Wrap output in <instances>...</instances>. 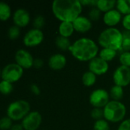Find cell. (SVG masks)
<instances>
[{
    "label": "cell",
    "instance_id": "6da1fadb",
    "mask_svg": "<svg viewBox=\"0 0 130 130\" xmlns=\"http://www.w3.org/2000/svg\"><path fill=\"white\" fill-rule=\"evenodd\" d=\"M84 6L79 0H54L51 11L60 22H74L82 14Z\"/></svg>",
    "mask_w": 130,
    "mask_h": 130
},
{
    "label": "cell",
    "instance_id": "7a4b0ae2",
    "mask_svg": "<svg viewBox=\"0 0 130 130\" xmlns=\"http://www.w3.org/2000/svg\"><path fill=\"white\" fill-rule=\"evenodd\" d=\"M100 47L97 42L87 37H81L72 42L69 52L77 60L82 62H89L98 56Z\"/></svg>",
    "mask_w": 130,
    "mask_h": 130
},
{
    "label": "cell",
    "instance_id": "3957f363",
    "mask_svg": "<svg viewBox=\"0 0 130 130\" xmlns=\"http://www.w3.org/2000/svg\"><path fill=\"white\" fill-rule=\"evenodd\" d=\"M123 40V30L118 27H106L98 34L97 42L100 48H110L120 52Z\"/></svg>",
    "mask_w": 130,
    "mask_h": 130
},
{
    "label": "cell",
    "instance_id": "277c9868",
    "mask_svg": "<svg viewBox=\"0 0 130 130\" xmlns=\"http://www.w3.org/2000/svg\"><path fill=\"white\" fill-rule=\"evenodd\" d=\"M103 119L110 123H120L126 119L127 108L122 101H110L103 108Z\"/></svg>",
    "mask_w": 130,
    "mask_h": 130
},
{
    "label": "cell",
    "instance_id": "5b68a950",
    "mask_svg": "<svg viewBox=\"0 0 130 130\" xmlns=\"http://www.w3.org/2000/svg\"><path fill=\"white\" fill-rule=\"evenodd\" d=\"M30 104L25 100H18L11 103L7 109L8 117L13 120H23L31 111Z\"/></svg>",
    "mask_w": 130,
    "mask_h": 130
},
{
    "label": "cell",
    "instance_id": "8992f818",
    "mask_svg": "<svg viewBox=\"0 0 130 130\" xmlns=\"http://www.w3.org/2000/svg\"><path fill=\"white\" fill-rule=\"evenodd\" d=\"M110 96L109 91L104 88L94 89L89 96V103L93 108H103L110 101Z\"/></svg>",
    "mask_w": 130,
    "mask_h": 130
},
{
    "label": "cell",
    "instance_id": "52a82bcc",
    "mask_svg": "<svg viewBox=\"0 0 130 130\" xmlns=\"http://www.w3.org/2000/svg\"><path fill=\"white\" fill-rule=\"evenodd\" d=\"M24 69L15 63H9L6 65L1 73L2 80L9 82L11 83L18 81L23 75Z\"/></svg>",
    "mask_w": 130,
    "mask_h": 130
},
{
    "label": "cell",
    "instance_id": "ba28073f",
    "mask_svg": "<svg viewBox=\"0 0 130 130\" xmlns=\"http://www.w3.org/2000/svg\"><path fill=\"white\" fill-rule=\"evenodd\" d=\"M113 82L115 85L126 88L130 85V68L124 66H118L112 75Z\"/></svg>",
    "mask_w": 130,
    "mask_h": 130
},
{
    "label": "cell",
    "instance_id": "9c48e42d",
    "mask_svg": "<svg viewBox=\"0 0 130 130\" xmlns=\"http://www.w3.org/2000/svg\"><path fill=\"white\" fill-rule=\"evenodd\" d=\"M44 39V32L40 29L32 28L24 36L23 42L26 46L33 47L40 45Z\"/></svg>",
    "mask_w": 130,
    "mask_h": 130
},
{
    "label": "cell",
    "instance_id": "30bf717a",
    "mask_svg": "<svg viewBox=\"0 0 130 130\" xmlns=\"http://www.w3.org/2000/svg\"><path fill=\"white\" fill-rule=\"evenodd\" d=\"M88 70L94 73L97 77L102 76L109 72L110 63L97 56L88 62Z\"/></svg>",
    "mask_w": 130,
    "mask_h": 130
},
{
    "label": "cell",
    "instance_id": "8fae6325",
    "mask_svg": "<svg viewBox=\"0 0 130 130\" xmlns=\"http://www.w3.org/2000/svg\"><path fill=\"white\" fill-rule=\"evenodd\" d=\"M42 123V116L38 111H31L23 120L21 125L25 130H37Z\"/></svg>",
    "mask_w": 130,
    "mask_h": 130
},
{
    "label": "cell",
    "instance_id": "7c38bea8",
    "mask_svg": "<svg viewBox=\"0 0 130 130\" xmlns=\"http://www.w3.org/2000/svg\"><path fill=\"white\" fill-rule=\"evenodd\" d=\"M123 17V14L116 8H113L103 14L102 21L107 27H116L121 24Z\"/></svg>",
    "mask_w": 130,
    "mask_h": 130
},
{
    "label": "cell",
    "instance_id": "4fadbf2b",
    "mask_svg": "<svg viewBox=\"0 0 130 130\" xmlns=\"http://www.w3.org/2000/svg\"><path fill=\"white\" fill-rule=\"evenodd\" d=\"M73 23L75 32L81 34L90 32L93 28V21L86 15L81 14L74 20Z\"/></svg>",
    "mask_w": 130,
    "mask_h": 130
},
{
    "label": "cell",
    "instance_id": "5bb4252c",
    "mask_svg": "<svg viewBox=\"0 0 130 130\" xmlns=\"http://www.w3.org/2000/svg\"><path fill=\"white\" fill-rule=\"evenodd\" d=\"M16 63L23 69H30L33 66L34 60L32 55L26 50L20 49L16 51L15 55Z\"/></svg>",
    "mask_w": 130,
    "mask_h": 130
},
{
    "label": "cell",
    "instance_id": "9a60e30c",
    "mask_svg": "<svg viewBox=\"0 0 130 130\" xmlns=\"http://www.w3.org/2000/svg\"><path fill=\"white\" fill-rule=\"evenodd\" d=\"M48 64L51 69L54 71H60L64 69L67 66V59L63 53H54L49 57Z\"/></svg>",
    "mask_w": 130,
    "mask_h": 130
},
{
    "label": "cell",
    "instance_id": "2e32d148",
    "mask_svg": "<svg viewBox=\"0 0 130 130\" xmlns=\"http://www.w3.org/2000/svg\"><path fill=\"white\" fill-rule=\"evenodd\" d=\"M31 17L29 12L25 8L17 9L13 14V21L15 25L18 27H25L30 22Z\"/></svg>",
    "mask_w": 130,
    "mask_h": 130
},
{
    "label": "cell",
    "instance_id": "e0dca14e",
    "mask_svg": "<svg viewBox=\"0 0 130 130\" xmlns=\"http://www.w3.org/2000/svg\"><path fill=\"white\" fill-rule=\"evenodd\" d=\"M57 30H58L59 36L66 38L71 37L75 33L74 27L72 22H60Z\"/></svg>",
    "mask_w": 130,
    "mask_h": 130
},
{
    "label": "cell",
    "instance_id": "ac0fdd59",
    "mask_svg": "<svg viewBox=\"0 0 130 130\" xmlns=\"http://www.w3.org/2000/svg\"><path fill=\"white\" fill-rule=\"evenodd\" d=\"M119 55V52L110 48H100L98 56L107 62L113 61Z\"/></svg>",
    "mask_w": 130,
    "mask_h": 130
},
{
    "label": "cell",
    "instance_id": "d6986e66",
    "mask_svg": "<svg viewBox=\"0 0 130 130\" xmlns=\"http://www.w3.org/2000/svg\"><path fill=\"white\" fill-rule=\"evenodd\" d=\"M116 1L114 0H97L96 8L103 14L113 8H116Z\"/></svg>",
    "mask_w": 130,
    "mask_h": 130
},
{
    "label": "cell",
    "instance_id": "ffe728a7",
    "mask_svg": "<svg viewBox=\"0 0 130 130\" xmlns=\"http://www.w3.org/2000/svg\"><path fill=\"white\" fill-rule=\"evenodd\" d=\"M97 81V76L92 72L87 70L84 72L81 76V82L87 88L93 87Z\"/></svg>",
    "mask_w": 130,
    "mask_h": 130
},
{
    "label": "cell",
    "instance_id": "44dd1931",
    "mask_svg": "<svg viewBox=\"0 0 130 130\" xmlns=\"http://www.w3.org/2000/svg\"><path fill=\"white\" fill-rule=\"evenodd\" d=\"M54 43L57 48L62 52L69 51L70 47L72 44V42L70 41V38H66L59 35L55 38Z\"/></svg>",
    "mask_w": 130,
    "mask_h": 130
},
{
    "label": "cell",
    "instance_id": "7402d4cb",
    "mask_svg": "<svg viewBox=\"0 0 130 130\" xmlns=\"http://www.w3.org/2000/svg\"><path fill=\"white\" fill-rule=\"evenodd\" d=\"M109 94H110L111 100L121 101L124 97V88L120 86L113 85L110 88L109 91Z\"/></svg>",
    "mask_w": 130,
    "mask_h": 130
},
{
    "label": "cell",
    "instance_id": "603a6c76",
    "mask_svg": "<svg viewBox=\"0 0 130 130\" xmlns=\"http://www.w3.org/2000/svg\"><path fill=\"white\" fill-rule=\"evenodd\" d=\"M116 8L123 14V16L130 14V0L116 1Z\"/></svg>",
    "mask_w": 130,
    "mask_h": 130
},
{
    "label": "cell",
    "instance_id": "cb8c5ba5",
    "mask_svg": "<svg viewBox=\"0 0 130 130\" xmlns=\"http://www.w3.org/2000/svg\"><path fill=\"white\" fill-rule=\"evenodd\" d=\"M11 15L10 6L5 2H0V20L6 21Z\"/></svg>",
    "mask_w": 130,
    "mask_h": 130
},
{
    "label": "cell",
    "instance_id": "d4e9b609",
    "mask_svg": "<svg viewBox=\"0 0 130 130\" xmlns=\"http://www.w3.org/2000/svg\"><path fill=\"white\" fill-rule=\"evenodd\" d=\"M93 130H111L110 123L105 119L96 120L93 125Z\"/></svg>",
    "mask_w": 130,
    "mask_h": 130
},
{
    "label": "cell",
    "instance_id": "484cf974",
    "mask_svg": "<svg viewBox=\"0 0 130 130\" xmlns=\"http://www.w3.org/2000/svg\"><path fill=\"white\" fill-rule=\"evenodd\" d=\"M118 59L121 66L130 68V51L120 52L118 55Z\"/></svg>",
    "mask_w": 130,
    "mask_h": 130
},
{
    "label": "cell",
    "instance_id": "4316f807",
    "mask_svg": "<svg viewBox=\"0 0 130 130\" xmlns=\"http://www.w3.org/2000/svg\"><path fill=\"white\" fill-rule=\"evenodd\" d=\"M103 13L96 7H93L89 10L87 17L93 22V21H97L100 19H102Z\"/></svg>",
    "mask_w": 130,
    "mask_h": 130
},
{
    "label": "cell",
    "instance_id": "83f0119b",
    "mask_svg": "<svg viewBox=\"0 0 130 130\" xmlns=\"http://www.w3.org/2000/svg\"><path fill=\"white\" fill-rule=\"evenodd\" d=\"M123 40L120 52L130 51V31L123 30Z\"/></svg>",
    "mask_w": 130,
    "mask_h": 130
},
{
    "label": "cell",
    "instance_id": "f1b7e54d",
    "mask_svg": "<svg viewBox=\"0 0 130 130\" xmlns=\"http://www.w3.org/2000/svg\"><path fill=\"white\" fill-rule=\"evenodd\" d=\"M13 90L12 84L9 82L2 80L0 82V92L3 94H8Z\"/></svg>",
    "mask_w": 130,
    "mask_h": 130
},
{
    "label": "cell",
    "instance_id": "f546056e",
    "mask_svg": "<svg viewBox=\"0 0 130 130\" xmlns=\"http://www.w3.org/2000/svg\"><path fill=\"white\" fill-rule=\"evenodd\" d=\"M44 24H45V18L44 16L39 14V15H37L34 18V21H33L34 28L41 30V28L44 26Z\"/></svg>",
    "mask_w": 130,
    "mask_h": 130
},
{
    "label": "cell",
    "instance_id": "4dcf8cb0",
    "mask_svg": "<svg viewBox=\"0 0 130 130\" xmlns=\"http://www.w3.org/2000/svg\"><path fill=\"white\" fill-rule=\"evenodd\" d=\"M90 117L95 121L103 119V110L102 108H93L90 112Z\"/></svg>",
    "mask_w": 130,
    "mask_h": 130
},
{
    "label": "cell",
    "instance_id": "1f68e13d",
    "mask_svg": "<svg viewBox=\"0 0 130 130\" xmlns=\"http://www.w3.org/2000/svg\"><path fill=\"white\" fill-rule=\"evenodd\" d=\"M8 37L11 40L18 38L20 35L19 27H18L16 25H13V26L10 27V28L8 29Z\"/></svg>",
    "mask_w": 130,
    "mask_h": 130
},
{
    "label": "cell",
    "instance_id": "d6a6232c",
    "mask_svg": "<svg viewBox=\"0 0 130 130\" xmlns=\"http://www.w3.org/2000/svg\"><path fill=\"white\" fill-rule=\"evenodd\" d=\"M11 126H12V125H11V120L8 117H2L0 120V129H10Z\"/></svg>",
    "mask_w": 130,
    "mask_h": 130
},
{
    "label": "cell",
    "instance_id": "836d02e7",
    "mask_svg": "<svg viewBox=\"0 0 130 130\" xmlns=\"http://www.w3.org/2000/svg\"><path fill=\"white\" fill-rule=\"evenodd\" d=\"M121 25L123 27V30L130 31V14H126L123 17Z\"/></svg>",
    "mask_w": 130,
    "mask_h": 130
},
{
    "label": "cell",
    "instance_id": "e575fe53",
    "mask_svg": "<svg viewBox=\"0 0 130 130\" xmlns=\"http://www.w3.org/2000/svg\"><path fill=\"white\" fill-rule=\"evenodd\" d=\"M116 130H130V117L126 118L123 121L119 123Z\"/></svg>",
    "mask_w": 130,
    "mask_h": 130
},
{
    "label": "cell",
    "instance_id": "d590c367",
    "mask_svg": "<svg viewBox=\"0 0 130 130\" xmlns=\"http://www.w3.org/2000/svg\"><path fill=\"white\" fill-rule=\"evenodd\" d=\"M80 2L84 7L87 6L90 8L93 7H96L97 5V0H80Z\"/></svg>",
    "mask_w": 130,
    "mask_h": 130
},
{
    "label": "cell",
    "instance_id": "8d00e7d4",
    "mask_svg": "<svg viewBox=\"0 0 130 130\" xmlns=\"http://www.w3.org/2000/svg\"><path fill=\"white\" fill-rule=\"evenodd\" d=\"M44 62L43 61V59H40V58H37V59H34V64H33V66L36 69H41L43 67Z\"/></svg>",
    "mask_w": 130,
    "mask_h": 130
},
{
    "label": "cell",
    "instance_id": "74e56055",
    "mask_svg": "<svg viewBox=\"0 0 130 130\" xmlns=\"http://www.w3.org/2000/svg\"><path fill=\"white\" fill-rule=\"evenodd\" d=\"M30 89H31V91L35 95H39L41 94L40 88L36 84H31L30 86Z\"/></svg>",
    "mask_w": 130,
    "mask_h": 130
},
{
    "label": "cell",
    "instance_id": "f35d334b",
    "mask_svg": "<svg viewBox=\"0 0 130 130\" xmlns=\"http://www.w3.org/2000/svg\"><path fill=\"white\" fill-rule=\"evenodd\" d=\"M10 130H24V128L21 124H15L11 127Z\"/></svg>",
    "mask_w": 130,
    "mask_h": 130
},
{
    "label": "cell",
    "instance_id": "ab89813d",
    "mask_svg": "<svg viewBox=\"0 0 130 130\" xmlns=\"http://www.w3.org/2000/svg\"><path fill=\"white\" fill-rule=\"evenodd\" d=\"M1 73H2V72L0 71V76H1Z\"/></svg>",
    "mask_w": 130,
    "mask_h": 130
}]
</instances>
